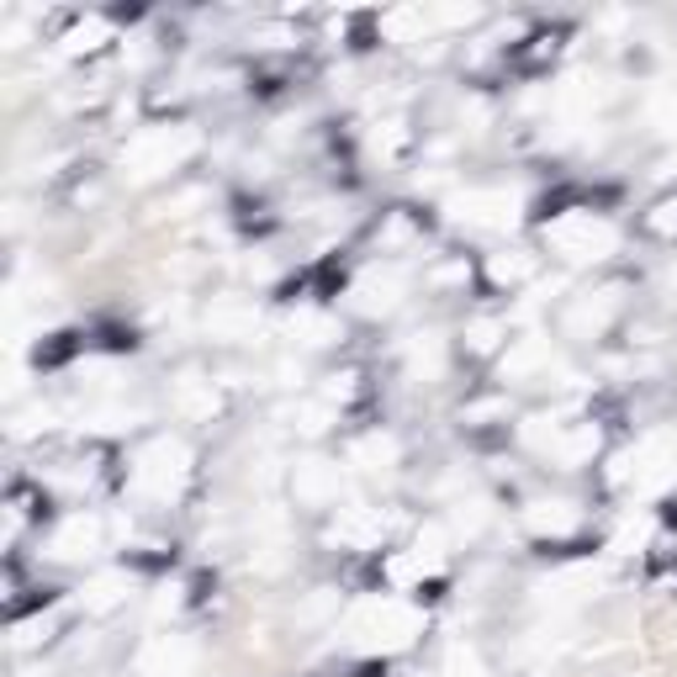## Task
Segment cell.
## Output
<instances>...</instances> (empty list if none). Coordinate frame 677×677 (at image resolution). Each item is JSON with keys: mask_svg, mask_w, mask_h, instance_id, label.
Returning a JSON list of instances; mask_svg holds the SVG:
<instances>
[{"mask_svg": "<svg viewBox=\"0 0 677 677\" xmlns=\"http://www.w3.org/2000/svg\"><path fill=\"white\" fill-rule=\"evenodd\" d=\"M424 636V614L398 593L365 598L350 609V645L365 651V656H392V651H408L413 640Z\"/></svg>", "mask_w": 677, "mask_h": 677, "instance_id": "1", "label": "cell"}, {"mask_svg": "<svg viewBox=\"0 0 677 677\" xmlns=\"http://www.w3.org/2000/svg\"><path fill=\"white\" fill-rule=\"evenodd\" d=\"M546 243L556 249L561 260H572V265H598V260H609L619 249V228L609 217H598V212L572 206V212H561V217L546 223Z\"/></svg>", "mask_w": 677, "mask_h": 677, "instance_id": "2", "label": "cell"}, {"mask_svg": "<svg viewBox=\"0 0 677 677\" xmlns=\"http://www.w3.org/2000/svg\"><path fill=\"white\" fill-rule=\"evenodd\" d=\"M614 481H630L640 498H656L677 487V429H651L614 461Z\"/></svg>", "mask_w": 677, "mask_h": 677, "instance_id": "3", "label": "cell"}, {"mask_svg": "<svg viewBox=\"0 0 677 677\" xmlns=\"http://www.w3.org/2000/svg\"><path fill=\"white\" fill-rule=\"evenodd\" d=\"M197 154V133L191 127H143L127 149H122V175L127 180H160L170 170Z\"/></svg>", "mask_w": 677, "mask_h": 677, "instance_id": "4", "label": "cell"}, {"mask_svg": "<svg viewBox=\"0 0 677 677\" xmlns=\"http://www.w3.org/2000/svg\"><path fill=\"white\" fill-rule=\"evenodd\" d=\"M186 477H191V450L170 435L143 444V455L133 461V492L149 503H175L186 492Z\"/></svg>", "mask_w": 677, "mask_h": 677, "instance_id": "5", "label": "cell"}, {"mask_svg": "<svg viewBox=\"0 0 677 677\" xmlns=\"http://www.w3.org/2000/svg\"><path fill=\"white\" fill-rule=\"evenodd\" d=\"M444 217L455 228H477V234H503L518 223V197L503 186H466L444 201Z\"/></svg>", "mask_w": 677, "mask_h": 677, "instance_id": "6", "label": "cell"}, {"mask_svg": "<svg viewBox=\"0 0 677 677\" xmlns=\"http://www.w3.org/2000/svg\"><path fill=\"white\" fill-rule=\"evenodd\" d=\"M197 667V645L186 636H154L138 651V673L143 677H186Z\"/></svg>", "mask_w": 677, "mask_h": 677, "instance_id": "7", "label": "cell"}, {"mask_svg": "<svg viewBox=\"0 0 677 677\" xmlns=\"http://www.w3.org/2000/svg\"><path fill=\"white\" fill-rule=\"evenodd\" d=\"M619 313V291H588L566 308V339H603Z\"/></svg>", "mask_w": 677, "mask_h": 677, "instance_id": "8", "label": "cell"}, {"mask_svg": "<svg viewBox=\"0 0 677 677\" xmlns=\"http://www.w3.org/2000/svg\"><path fill=\"white\" fill-rule=\"evenodd\" d=\"M96 551H101V518L96 514H70L53 529V540H48V556L53 561H85Z\"/></svg>", "mask_w": 677, "mask_h": 677, "instance_id": "9", "label": "cell"}, {"mask_svg": "<svg viewBox=\"0 0 677 677\" xmlns=\"http://www.w3.org/2000/svg\"><path fill=\"white\" fill-rule=\"evenodd\" d=\"M381 535H387V518L376 514V509H365V503L339 509L334 529H328V540H334V546H350V551H371V546H381Z\"/></svg>", "mask_w": 677, "mask_h": 677, "instance_id": "10", "label": "cell"}, {"mask_svg": "<svg viewBox=\"0 0 677 677\" xmlns=\"http://www.w3.org/2000/svg\"><path fill=\"white\" fill-rule=\"evenodd\" d=\"M339 466L334 461H297V472H291V492H297V503H308V509H323V503H334L339 498Z\"/></svg>", "mask_w": 677, "mask_h": 677, "instance_id": "11", "label": "cell"}, {"mask_svg": "<svg viewBox=\"0 0 677 677\" xmlns=\"http://www.w3.org/2000/svg\"><path fill=\"white\" fill-rule=\"evenodd\" d=\"M551 365H556V355H551V344H546L540 334H524V339H514V344L503 350V360H498L503 381H535V376H546Z\"/></svg>", "mask_w": 677, "mask_h": 677, "instance_id": "12", "label": "cell"}, {"mask_svg": "<svg viewBox=\"0 0 677 677\" xmlns=\"http://www.w3.org/2000/svg\"><path fill=\"white\" fill-rule=\"evenodd\" d=\"M350 302H355V313H365V318H387L402 302V276L398 271H371V276H360L350 286Z\"/></svg>", "mask_w": 677, "mask_h": 677, "instance_id": "13", "label": "cell"}, {"mask_svg": "<svg viewBox=\"0 0 677 677\" xmlns=\"http://www.w3.org/2000/svg\"><path fill=\"white\" fill-rule=\"evenodd\" d=\"M206 328L217 339H249L260 328V302H249V297H217L206 308Z\"/></svg>", "mask_w": 677, "mask_h": 677, "instance_id": "14", "label": "cell"}, {"mask_svg": "<svg viewBox=\"0 0 677 677\" xmlns=\"http://www.w3.org/2000/svg\"><path fill=\"white\" fill-rule=\"evenodd\" d=\"M524 524L540 535V540H566L582 514H577V503H566V498H535L529 509H524Z\"/></svg>", "mask_w": 677, "mask_h": 677, "instance_id": "15", "label": "cell"}, {"mask_svg": "<svg viewBox=\"0 0 677 677\" xmlns=\"http://www.w3.org/2000/svg\"><path fill=\"white\" fill-rule=\"evenodd\" d=\"M598 424H561L556 439H551V450H546V461H556V466H588L598 455Z\"/></svg>", "mask_w": 677, "mask_h": 677, "instance_id": "16", "label": "cell"}, {"mask_svg": "<svg viewBox=\"0 0 677 677\" xmlns=\"http://www.w3.org/2000/svg\"><path fill=\"white\" fill-rule=\"evenodd\" d=\"M127 593H133V577H127V572H96V577H85L80 603H85V614H112Z\"/></svg>", "mask_w": 677, "mask_h": 677, "instance_id": "17", "label": "cell"}, {"mask_svg": "<svg viewBox=\"0 0 677 677\" xmlns=\"http://www.w3.org/2000/svg\"><path fill=\"white\" fill-rule=\"evenodd\" d=\"M217 402H223V398H217V387H212L206 376H197V371L175 381V408H180L186 418H212V413H217Z\"/></svg>", "mask_w": 677, "mask_h": 677, "instance_id": "18", "label": "cell"}, {"mask_svg": "<svg viewBox=\"0 0 677 677\" xmlns=\"http://www.w3.org/2000/svg\"><path fill=\"white\" fill-rule=\"evenodd\" d=\"M350 466H360V472H392L398 466V439L392 435H365L350 444Z\"/></svg>", "mask_w": 677, "mask_h": 677, "instance_id": "19", "label": "cell"}, {"mask_svg": "<svg viewBox=\"0 0 677 677\" xmlns=\"http://www.w3.org/2000/svg\"><path fill=\"white\" fill-rule=\"evenodd\" d=\"M286 328H291V339H297V344H313V350L339 339V323L328 318V313H313V308L291 313V323H286Z\"/></svg>", "mask_w": 677, "mask_h": 677, "instance_id": "20", "label": "cell"}, {"mask_svg": "<svg viewBox=\"0 0 677 677\" xmlns=\"http://www.w3.org/2000/svg\"><path fill=\"white\" fill-rule=\"evenodd\" d=\"M408 371L418 381H435L439 371H444V344H439L435 334H413L408 339Z\"/></svg>", "mask_w": 677, "mask_h": 677, "instance_id": "21", "label": "cell"}, {"mask_svg": "<svg viewBox=\"0 0 677 677\" xmlns=\"http://www.w3.org/2000/svg\"><path fill=\"white\" fill-rule=\"evenodd\" d=\"M450 546H455V529H450V524H424V529H418V540H413V556L439 572L444 556H450Z\"/></svg>", "mask_w": 677, "mask_h": 677, "instance_id": "22", "label": "cell"}, {"mask_svg": "<svg viewBox=\"0 0 677 677\" xmlns=\"http://www.w3.org/2000/svg\"><path fill=\"white\" fill-rule=\"evenodd\" d=\"M106 38H112V27H106L101 16H85V22H75V27L64 33V42H59V48H64L70 59H80V53H96V48H101Z\"/></svg>", "mask_w": 677, "mask_h": 677, "instance_id": "23", "label": "cell"}, {"mask_svg": "<svg viewBox=\"0 0 677 677\" xmlns=\"http://www.w3.org/2000/svg\"><path fill=\"white\" fill-rule=\"evenodd\" d=\"M487 276H492V286H524V280L535 276V260L518 254V249H503V254L487 260Z\"/></svg>", "mask_w": 677, "mask_h": 677, "instance_id": "24", "label": "cell"}, {"mask_svg": "<svg viewBox=\"0 0 677 677\" xmlns=\"http://www.w3.org/2000/svg\"><path fill=\"white\" fill-rule=\"evenodd\" d=\"M138 424V413L133 408H85V429H96V435H122V429H133Z\"/></svg>", "mask_w": 677, "mask_h": 677, "instance_id": "25", "label": "cell"}, {"mask_svg": "<svg viewBox=\"0 0 677 677\" xmlns=\"http://www.w3.org/2000/svg\"><path fill=\"white\" fill-rule=\"evenodd\" d=\"M418 27H429V11H387V16H381V33L398 38V42L413 38Z\"/></svg>", "mask_w": 677, "mask_h": 677, "instance_id": "26", "label": "cell"}, {"mask_svg": "<svg viewBox=\"0 0 677 677\" xmlns=\"http://www.w3.org/2000/svg\"><path fill=\"white\" fill-rule=\"evenodd\" d=\"M645 540H651V518H645V514L625 518V524H619V535H614V551H619V556H630V551H640Z\"/></svg>", "mask_w": 677, "mask_h": 677, "instance_id": "27", "label": "cell"}, {"mask_svg": "<svg viewBox=\"0 0 677 677\" xmlns=\"http://www.w3.org/2000/svg\"><path fill=\"white\" fill-rule=\"evenodd\" d=\"M651 122H656L662 133H677V85H662V90L651 96Z\"/></svg>", "mask_w": 677, "mask_h": 677, "instance_id": "28", "label": "cell"}, {"mask_svg": "<svg viewBox=\"0 0 677 677\" xmlns=\"http://www.w3.org/2000/svg\"><path fill=\"white\" fill-rule=\"evenodd\" d=\"M387 572H392V582H398V588H413V582H424L435 566H424L418 556H392V561H387Z\"/></svg>", "mask_w": 677, "mask_h": 677, "instance_id": "29", "label": "cell"}, {"mask_svg": "<svg viewBox=\"0 0 677 677\" xmlns=\"http://www.w3.org/2000/svg\"><path fill=\"white\" fill-rule=\"evenodd\" d=\"M334 424V402H308V408H297V429L302 435H323Z\"/></svg>", "mask_w": 677, "mask_h": 677, "instance_id": "30", "label": "cell"}, {"mask_svg": "<svg viewBox=\"0 0 677 677\" xmlns=\"http://www.w3.org/2000/svg\"><path fill=\"white\" fill-rule=\"evenodd\" d=\"M481 524H487V503H481V498H466V503H455V524H450L455 535H477Z\"/></svg>", "mask_w": 677, "mask_h": 677, "instance_id": "31", "label": "cell"}, {"mask_svg": "<svg viewBox=\"0 0 677 677\" xmlns=\"http://www.w3.org/2000/svg\"><path fill=\"white\" fill-rule=\"evenodd\" d=\"M651 234H662V239H677V197H662L656 206H651Z\"/></svg>", "mask_w": 677, "mask_h": 677, "instance_id": "32", "label": "cell"}, {"mask_svg": "<svg viewBox=\"0 0 677 677\" xmlns=\"http://www.w3.org/2000/svg\"><path fill=\"white\" fill-rule=\"evenodd\" d=\"M481 16V5H439V11H429V22H439V27H472Z\"/></svg>", "mask_w": 677, "mask_h": 677, "instance_id": "33", "label": "cell"}, {"mask_svg": "<svg viewBox=\"0 0 677 677\" xmlns=\"http://www.w3.org/2000/svg\"><path fill=\"white\" fill-rule=\"evenodd\" d=\"M328 614H339V593L334 588H318V593L302 603V619H328Z\"/></svg>", "mask_w": 677, "mask_h": 677, "instance_id": "34", "label": "cell"}, {"mask_svg": "<svg viewBox=\"0 0 677 677\" xmlns=\"http://www.w3.org/2000/svg\"><path fill=\"white\" fill-rule=\"evenodd\" d=\"M444 677H487V673H481V662L472 656V651H461V645H455V651H450V662H444Z\"/></svg>", "mask_w": 677, "mask_h": 677, "instance_id": "35", "label": "cell"}, {"mask_svg": "<svg viewBox=\"0 0 677 677\" xmlns=\"http://www.w3.org/2000/svg\"><path fill=\"white\" fill-rule=\"evenodd\" d=\"M498 334H503V323L481 318V323H472V328H466V344H472V350H492V344H498Z\"/></svg>", "mask_w": 677, "mask_h": 677, "instance_id": "36", "label": "cell"}, {"mask_svg": "<svg viewBox=\"0 0 677 677\" xmlns=\"http://www.w3.org/2000/svg\"><path fill=\"white\" fill-rule=\"evenodd\" d=\"M371 143H376V149H381V154H398V149H402V122H381V127H376V138H371Z\"/></svg>", "mask_w": 677, "mask_h": 677, "instance_id": "37", "label": "cell"}, {"mask_svg": "<svg viewBox=\"0 0 677 677\" xmlns=\"http://www.w3.org/2000/svg\"><path fill=\"white\" fill-rule=\"evenodd\" d=\"M355 392V376L344 371V376H328V387H323V402H344Z\"/></svg>", "mask_w": 677, "mask_h": 677, "instance_id": "38", "label": "cell"}, {"mask_svg": "<svg viewBox=\"0 0 677 677\" xmlns=\"http://www.w3.org/2000/svg\"><path fill=\"white\" fill-rule=\"evenodd\" d=\"M492 413H503V402H477V408H472L466 418H492Z\"/></svg>", "mask_w": 677, "mask_h": 677, "instance_id": "39", "label": "cell"}]
</instances>
